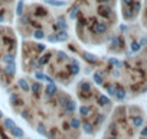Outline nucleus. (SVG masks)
<instances>
[{
	"instance_id": "obj_1",
	"label": "nucleus",
	"mask_w": 147,
	"mask_h": 139,
	"mask_svg": "<svg viewBox=\"0 0 147 139\" xmlns=\"http://www.w3.org/2000/svg\"><path fill=\"white\" fill-rule=\"evenodd\" d=\"M90 31H91L92 33H95V35H105V33L108 32V25L104 23V22H95V23L90 28Z\"/></svg>"
},
{
	"instance_id": "obj_2",
	"label": "nucleus",
	"mask_w": 147,
	"mask_h": 139,
	"mask_svg": "<svg viewBox=\"0 0 147 139\" xmlns=\"http://www.w3.org/2000/svg\"><path fill=\"white\" fill-rule=\"evenodd\" d=\"M66 71L71 76H78L80 74V64L77 59H71V62L66 65Z\"/></svg>"
},
{
	"instance_id": "obj_3",
	"label": "nucleus",
	"mask_w": 147,
	"mask_h": 139,
	"mask_svg": "<svg viewBox=\"0 0 147 139\" xmlns=\"http://www.w3.org/2000/svg\"><path fill=\"white\" fill-rule=\"evenodd\" d=\"M58 93V87L55 83H48V86L45 87V97L46 99H52L55 97V94Z\"/></svg>"
},
{
	"instance_id": "obj_4",
	"label": "nucleus",
	"mask_w": 147,
	"mask_h": 139,
	"mask_svg": "<svg viewBox=\"0 0 147 139\" xmlns=\"http://www.w3.org/2000/svg\"><path fill=\"white\" fill-rule=\"evenodd\" d=\"M81 57H82L87 62H90V64H97V62L100 61V58H98L97 55L90 54V52H87V51H82V52H81Z\"/></svg>"
},
{
	"instance_id": "obj_5",
	"label": "nucleus",
	"mask_w": 147,
	"mask_h": 139,
	"mask_svg": "<svg viewBox=\"0 0 147 139\" xmlns=\"http://www.w3.org/2000/svg\"><path fill=\"white\" fill-rule=\"evenodd\" d=\"M115 87H117V93H115V97H114V99H117L118 102H123V100L127 97L125 89H124V87H121L120 84H115Z\"/></svg>"
},
{
	"instance_id": "obj_6",
	"label": "nucleus",
	"mask_w": 147,
	"mask_h": 139,
	"mask_svg": "<svg viewBox=\"0 0 147 139\" xmlns=\"http://www.w3.org/2000/svg\"><path fill=\"white\" fill-rule=\"evenodd\" d=\"M78 89H80V91L90 93V91H91V89H92V86H91V83H90V81L82 80V81H80V83H78Z\"/></svg>"
},
{
	"instance_id": "obj_7",
	"label": "nucleus",
	"mask_w": 147,
	"mask_h": 139,
	"mask_svg": "<svg viewBox=\"0 0 147 139\" xmlns=\"http://www.w3.org/2000/svg\"><path fill=\"white\" fill-rule=\"evenodd\" d=\"M5 74L9 76V77H13V76L16 74V64H15V62L6 64V67H5Z\"/></svg>"
},
{
	"instance_id": "obj_8",
	"label": "nucleus",
	"mask_w": 147,
	"mask_h": 139,
	"mask_svg": "<svg viewBox=\"0 0 147 139\" xmlns=\"http://www.w3.org/2000/svg\"><path fill=\"white\" fill-rule=\"evenodd\" d=\"M75 109H77V104H75V102L74 100H71L65 107H63V113L65 114H72L74 112H75Z\"/></svg>"
},
{
	"instance_id": "obj_9",
	"label": "nucleus",
	"mask_w": 147,
	"mask_h": 139,
	"mask_svg": "<svg viewBox=\"0 0 147 139\" xmlns=\"http://www.w3.org/2000/svg\"><path fill=\"white\" fill-rule=\"evenodd\" d=\"M51 58H52V52H43V55H42V57H39V58H38V61H39V64H40V65H46V64L51 61Z\"/></svg>"
},
{
	"instance_id": "obj_10",
	"label": "nucleus",
	"mask_w": 147,
	"mask_h": 139,
	"mask_svg": "<svg viewBox=\"0 0 147 139\" xmlns=\"http://www.w3.org/2000/svg\"><path fill=\"white\" fill-rule=\"evenodd\" d=\"M55 35H56V41H58V42H66L68 38H69L66 31H59V32H56Z\"/></svg>"
},
{
	"instance_id": "obj_11",
	"label": "nucleus",
	"mask_w": 147,
	"mask_h": 139,
	"mask_svg": "<svg viewBox=\"0 0 147 139\" xmlns=\"http://www.w3.org/2000/svg\"><path fill=\"white\" fill-rule=\"evenodd\" d=\"M69 123H71V129H74V130H78V129L82 126V122H81L78 117H72Z\"/></svg>"
},
{
	"instance_id": "obj_12",
	"label": "nucleus",
	"mask_w": 147,
	"mask_h": 139,
	"mask_svg": "<svg viewBox=\"0 0 147 139\" xmlns=\"http://www.w3.org/2000/svg\"><path fill=\"white\" fill-rule=\"evenodd\" d=\"M81 127H82V129H84V132H85V133H88V135L94 133V125H92V123H90V122H84Z\"/></svg>"
},
{
	"instance_id": "obj_13",
	"label": "nucleus",
	"mask_w": 147,
	"mask_h": 139,
	"mask_svg": "<svg viewBox=\"0 0 147 139\" xmlns=\"http://www.w3.org/2000/svg\"><path fill=\"white\" fill-rule=\"evenodd\" d=\"M108 62H110V65H113V67H115L117 70H121V68L124 67V62H121V61H118L117 58H110V59H108Z\"/></svg>"
},
{
	"instance_id": "obj_14",
	"label": "nucleus",
	"mask_w": 147,
	"mask_h": 139,
	"mask_svg": "<svg viewBox=\"0 0 147 139\" xmlns=\"http://www.w3.org/2000/svg\"><path fill=\"white\" fill-rule=\"evenodd\" d=\"M18 84H19V87H20L23 91H26V93L30 91V86H29V83H28L25 78H20V80L18 81Z\"/></svg>"
},
{
	"instance_id": "obj_15",
	"label": "nucleus",
	"mask_w": 147,
	"mask_h": 139,
	"mask_svg": "<svg viewBox=\"0 0 147 139\" xmlns=\"http://www.w3.org/2000/svg\"><path fill=\"white\" fill-rule=\"evenodd\" d=\"M10 133H12L15 138H23V136H25V132H23V129H20L19 126L13 127V129L10 130Z\"/></svg>"
},
{
	"instance_id": "obj_16",
	"label": "nucleus",
	"mask_w": 147,
	"mask_h": 139,
	"mask_svg": "<svg viewBox=\"0 0 147 139\" xmlns=\"http://www.w3.org/2000/svg\"><path fill=\"white\" fill-rule=\"evenodd\" d=\"M42 90V86L38 83V81H35V83H32V86H30V91L35 94V96H39V91Z\"/></svg>"
},
{
	"instance_id": "obj_17",
	"label": "nucleus",
	"mask_w": 147,
	"mask_h": 139,
	"mask_svg": "<svg viewBox=\"0 0 147 139\" xmlns=\"http://www.w3.org/2000/svg\"><path fill=\"white\" fill-rule=\"evenodd\" d=\"M78 112H80V114L82 116V117H87L90 113H91V109L88 107V106H85V104H82V106H80V109H78Z\"/></svg>"
},
{
	"instance_id": "obj_18",
	"label": "nucleus",
	"mask_w": 147,
	"mask_h": 139,
	"mask_svg": "<svg viewBox=\"0 0 147 139\" xmlns=\"http://www.w3.org/2000/svg\"><path fill=\"white\" fill-rule=\"evenodd\" d=\"M143 122H144V119H143V116H134L133 117V126L137 129V127H141L143 126Z\"/></svg>"
},
{
	"instance_id": "obj_19",
	"label": "nucleus",
	"mask_w": 147,
	"mask_h": 139,
	"mask_svg": "<svg viewBox=\"0 0 147 139\" xmlns=\"http://www.w3.org/2000/svg\"><path fill=\"white\" fill-rule=\"evenodd\" d=\"M69 102H71V97H69V96H66V94H62V96L58 99V103H59L62 107H65Z\"/></svg>"
},
{
	"instance_id": "obj_20",
	"label": "nucleus",
	"mask_w": 147,
	"mask_h": 139,
	"mask_svg": "<svg viewBox=\"0 0 147 139\" xmlns=\"http://www.w3.org/2000/svg\"><path fill=\"white\" fill-rule=\"evenodd\" d=\"M45 36H46V33H45L43 29H35L33 31V38L35 39H43Z\"/></svg>"
},
{
	"instance_id": "obj_21",
	"label": "nucleus",
	"mask_w": 147,
	"mask_h": 139,
	"mask_svg": "<svg viewBox=\"0 0 147 139\" xmlns=\"http://www.w3.org/2000/svg\"><path fill=\"white\" fill-rule=\"evenodd\" d=\"M105 90H107V93H108L110 96L115 97V93H117V87H115V84H107V86H105Z\"/></svg>"
},
{
	"instance_id": "obj_22",
	"label": "nucleus",
	"mask_w": 147,
	"mask_h": 139,
	"mask_svg": "<svg viewBox=\"0 0 147 139\" xmlns=\"http://www.w3.org/2000/svg\"><path fill=\"white\" fill-rule=\"evenodd\" d=\"M3 126H5L7 130H12L13 127H16V123H15L12 119H5V120H3Z\"/></svg>"
},
{
	"instance_id": "obj_23",
	"label": "nucleus",
	"mask_w": 147,
	"mask_h": 139,
	"mask_svg": "<svg viewBox=\"0 0 147 139\" xmlns=\"http://www.w3.org/2000/svg\"><path fill=\"white\" fill-rule=\"evenodd\" d=\"M118 46H121V39H120V36H113L111 38V48H118Z\"/></svg>"
},
{
	"instance_id": "obj_24",
	"label": "nucleus",
	"mask_w": 147,
	"mask_h": 139,
	"mask_svg": "<svg viewBox=\"0 0 147 139\" xmlns=\"http://www.w3.org/2000/svg\"><path fill=\"white\" fill-rule=\"evenodd\" d=\"M2 61L5 64H12V62H15V55L13 54H6V55H3Z\"/></svg>"
},
{
	"instance_id": "obj_25",
	"label": "nucleus",
	"mask_w": 147,
	"mask_h": 139,
	"mask_svg": "<svg viewBox=\"0 0 147 139\" xmlns=\"http://www.w3.org/2000/svg\"><path fill=\"white\" fill-rule=\"evenodd\" d=\"M98 103H100L101 106H108V104H110V99H108L107 96H104V94H100V97H98Z\"/></svg>"
},
{
	"instance_id": "obj_26",
	"label": "nucleus",
	"mask_w": 147,
	"mask_h": 139,
	"mask_svg": "<svg viewBox=\"0 0 147 139\" xmlns=\"http://www.w3.org/2000/svg\"><path fill=\"white\" fill-rule=\"evenodd\" d=\"M102 81H104V80H102L101 73H95V74H94V83H95L97 86H101V84H102Z\"/></svg>"
},
{
	"instance_id": "obj_27",
	"label": "nucleus",
	"mask_w": 147,
	"mask_h": 139,
	"mask_svg": "<svg viewBox=\"0 0 147 139\" xmlns=\"http://www.w3.org/2000/svg\"><path fill=\"white\" fill-rule=\"evenodd\" d=\"M141 49V45H140V42H137V41H133L131 42V51L133 52H138Z\"/></svg>"
},
{
	"instance_id": "obj_28",
	"label": "nucleus",
	"mask_w": 147,
	"mask_h": 139,
	"mask_svg": "<svg viewBox=\"0 0 147 139\" xmlns=\"http://www.w3.org/2000/svg\"><path fill=\"white\" fill-rule=\"evenodd\" d=\"M35 49H36L38 54H43V52H46V46H45L43 44H38V45H35Z\"/></svg>"
},
{
	"instance_id": "obj_29",
	"label": "nucleus",
	"mask_w": 147,
	"mask_h": 139,
	"mask_svg": "<svg viewBox=\"0 0 147 139\" xmlns=\"http://www.w3.org/2000/svg\"><path fill=\"white\" fill-rule=\"evenodd\" d=\"M56 57H58V59L59 61H65V59H69V57L63 52V51H58L56 52Z\"/></svg>"
},
{
	"instance_id": "obj_30",
	"label": "nucleus",
	"mask_w": 147,
	"mask_h": 139,
	"mask_svg": "<svg viewBox=\"0 0 147 139\" xmlns=\"http://www.w3.org/2000/svg\"><path fill=\"white\" fill-rule=\"evenodd\" d=\"M36 130H38V133H39V135H43V136H46V135H48V133H46V127H45L43 125H38Z\"/></svg>"
},
{
	"instance_id": "obj_31",
	"label": "nucleus",
	"mask_w": 147,
	"mask_h": 139,
	"mask_svg": "<svg viewBox=\"0 0 147 139\" xmlns=\"http://www.w3.org/2000/svg\"><path fill=\"white\" fill-rule=\"evenodd\" d=\"M18 100H19V97H18V94H15V93H12L10 94V103L13 104V106H18L16 103H18Z\"/></svg>"
},
{
	"instance_id": "obj_32",
	"label": "nucleus",
	"mask_w": 147,
	"mask_h": 139,
	"mask_svg": "<svg viewBox=\"0 0 147 139\" xmlns=\"http://www.w3.org/2000/svg\"><path fill=\"white\" fill-rule=\"evenodd\" d=\"M19 16L23 13V2H22V0H20V2H19V5H18V12H16Z\"/></svg>"
},
{
	"instance_id": "obj_33",
	"label": "nucleus",
	"mask_w": 147,
	"mask_h": 139,
	"mask_svg": "<svg viewBox=\"0 0 147 139\" xmlns=\"http://www.w3.org/2000/svg\"><path fill=\"white\" fill-rule=\"evenodd\" d=\"M102 120H104V116H102V114H98V116H97V119H95V122H94L92 125H94V126H97V125H100Z\"/></svg>"
},
{
	"instance_id": "obj_34",
	"label": "nucleus",
	"mask_w": 147,
	"mask_h": 139,
	"mask_svg": "<svg viewBox=\"0 0 147 139\" xmlns=\"http://www.w3.org/2000/svg\"><path fill=\"white\" fill-rule=\"evenodd\" d=\"M62 127H63V130H69V129H71V123H69V122H63Z\"/></svg>"
},
{
	"instance_id": "obj_35",
	"label": "nucleus",
	"mask_w": 147,
	"mask_h": 139,
	"mask_svg": "<svg viewBox=\"0 0 147 139\" xmlns=\"http://www.w3.org/2000/svg\"><path fill=\"white\" fill-rule=\"evenodd\" d=\"M140 135H141L143 138H147V126H146V127H143V129L140 130Z\"/></svg>"
},
{
	"instance_id": "obj_36",
	"label": "nucleus",
	"mask_w": 147,
	"mask_h": 139,
	"mask_svg": "<svg viewBox=\"0 0 147 139\" xmlns=\"http://www.w3.org/2000/svg\"><path fill=\"white\" fill-rule=\"evenodd\" d=\"M48 41H49V42H58V41H56V35H49V36H48Z\"/></svg>"
},
{
	"instance_id": "obj_37",
	"label": "nucleus",
	"mask_w": 147,
	"mask_h": 139,
	"mask_svg": "<svg viewBox=\"0 0 147 139\" xmlns=\"http://www.w3.org/2000/svg\"><path fill=\"white\" fill-rule=\"evenodd\" d=\"M20 114H22V117H23V119H29V112H28V110H23Z\"/></svg>"
},
{
	"instance_id": "obj_38",
	"label": "nucleus",
	"mask_w": 147,
	"mask_h": 139,
	"mask_svg": "<svg viewBox=\"0 0 147 139\" xmlns=\"http://www.w3.org/2000/svg\"><path fill=\"white\" fill-rule=\"evenodd\" d=\"M146 44H147V38H143V39H141V42H140V45H141V46H144Z\"/></svg>"
},
{
	"instance_id": "obj_39",
	"label": "nucleus",
	"mask_w": 147,
	"mask_h": 139,
	"mask_svg": "<svg viewBox=\"0 0 147 139\" xmlns=\"http://www.w3.org/2000/svg\"><path fill=\"white\" fill-rule=\"evenodd\" d=\"M113 76H114V77H118V76H120V73H118V70H117V68H115V71L113 73Z\"/></svg>"
},
{
	"instance_id": "obj_40",
	"label": "nucleus",
	"mask_w": 147,
	"mask_h": 139,
	"mask_svg": "<svg viewBox=\"0 0 147 139\" xmlns=\"http://www.w3.org/2000/svg\"><path fill=\"white\" fill-rule=\"evenodd\" d=\"M107 139H118V138H117V136H113V135H110Z\"/></svg>"
},
{
	"instance_id": "obj_41",
	"label": "nucleus",
	"mask_w": 147,
	"mask_h": 139,
	"mask_svg": "<svg viewBox=\"0 0 147 139\" xmlns=\"http://www.w3.org/2000/svg\"><path fill=\"white\" fill-rule=\"evenodd\" d=\"M3 117V113H2V110H0V119H2Z\"/></svg>"
},
{
	"instance_id": "obj_42",
	"label": "nucleus",
	"mask_w": 147,
	"mask_h": 139,
	"mask_svg": "<svg viewBox=\"0 0 147 139\" xmlns=\"http://www.w3.org/2000/svg\"><path fill=\"white\" fill-rule=\"evenodd\" d=\"M0 73H2V70H0Z\"/></svg>"
}]
</instances>
